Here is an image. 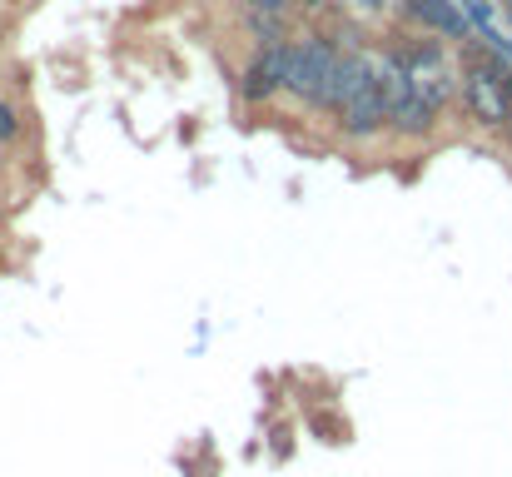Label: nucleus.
I'll list each match as a JSON object with an SVG mask.
<instances>
[{"label": "nucleus", "instance_id": "11", "mask_svg": "<svg viewBox=\"0 0 512 477\" xmlns=\"http://www.w3.org/2000/svg\"><path fill=\"white\" fill-rule=\"evenodd\" d=\"M353 15H363V20H383V15H393L403 0H343Z\"/></svg>", "mask_w": 512, "mask_h": 477}, {"label": "nucleus", "instance_id": "10", "mask_svg": "<svg viewBox=\"0 0 512 477\" xmlns=\"http://www.w3.org/2000/svg\"><path fill=\"white\" fill-rule=\"evenodd\" d=\"M25 135V120H20V110L10 105V100H0V145H15Z\"/></svg>", "mask_w": 512, "mask_h": 477}, {"label": "nucleus", "instance_id": "2", "mask_svg": "<svg viewBox=\"0 0 512 477\" xmlns=\"http://www.w3.org/2000/svg\"><path fill=\"white\" fill-rule=\"evenodd\" d=\"M458 105H463V115L478 125V130H503L508 135L512 125V100L508 90H503V80H498V50H478V45H468L463 50V90H458Z\"/></svg>", "mask_w": 512, "mask_h": 477}, {"label": "nucleus", "instance_id": "4", "mask_svg": "<svg viewBox=\"0 0 512 477\" xmlns=\"http://www.w3.org/2000/svg\"><path fill=\"white\" fill-rule=\"evenodd\" d=\"M373 75H378V55H368L363 45L343 50L339 65H334V75L324 80V90H319V100H314V115H329V120H334V115H339L343 105H348Z\"/></svg>", "mask_w": 512, "mask_h": 477}, {"label": "nucleus", "instance_id": "7", "mask_svg": "<svg viewBox=\"0 0 512 477\" xmlns=\"http://www.w3.org/2000/svg\"><path fill=\"white\" fill-rule=\"evenodd\" d=\"M398 10H403L408 25H418V30L438 35V40H463L468 45V35H473V20L463 15L458 0H403Z\"/></svg>", "mask_w": 512, "mask_h": 477}, {"label": "nucleus", "instance_id": "6", "mask_svg": "<svg viewBox=\"0 0 512 477\" xmlns=\"http://www.w3.org/2000/svg\"><path fill=\"white\" fill-rule=\"evenodd\" d=\"M279 95H284V45H264L239 70V100L244 105H269Z\"/></svg>", "mask_w": 512, "mask_h": 477}, {"label": "nucleus", "instance_id": "13", "mask_svg": "<svg viewBox=\"0 0 512 477\" xmlns=\"http://www.w3.org/2000/svg\"><path fill=\"white\" fill-rule=\"evenodd\" d=\"M299 5H304V10H329L334 0H299Z\"/></svg>", "mask_w": 512, "mask_h": 477}, {"label": "nucleus", "instance_id": "15", "mask_svg": "<svg viewBox=\"0 0 512 477\" xmlns=\"http://www.w3.org/2000/svg\"><path fill=\"white\" fill-rule=\"evenodd\" d=\"M508 135H512V125H508Z\"/></svg>", "mask_w": 512, "mask_h": 477}, {"label": "nucleus", "instance_id": "9", "mask_svg": "<svg viewBox=\"0 0 512 477\" xmlns=\"http://www.w3.org/2000/svg\"><path fill=\"white\" fill-rule=\"evenodd\" d=\"M244 30L254 35V50H264V45H289V40L299 35L294 20L279 15V10H244Z\"/></svg>", "mask_w": 512, "mask_h": 477}, {"label": "nucleus", "instance_id": "1", "mask_svg": "<svg viewBox=\"0 0 512 477\" xmlns=\"http://www.w3.org/2000/svg\"><path fill=\"white\" fill-rule=\"evenodd\" d=\"M388 55L403 65V75H408L413 95H418V100H428L438 115H443L448 105H458L463 65H453V55L443 50V40H403V45H393Z\"/></svg>", "mask_w": 512, "mask_h": 477}, {"label": "nucleus", "instance_id": "12", "mask_svg": "<svg viewBox=\"0 0 512 477\" xmlns=\"http://www.w3.org/2000/svg\"><path fill=\"white\" fill-rule=\"evenodd\" d=\"M239 5H244V10H279V15H289L299 0H239Z\"/></svg>", "mask_w": 512, "mask_h": 477}, {"label": "nucleus", "instance_id": "8", "mask_svg": "<svg viewBox=\"0 0 512 477\" xmlns=\"http://www.w3.org/2000/svg\"><path fill=\"white\" fill-rule=\"evenodd\" d=\"M433 130H438V110L418 95H408L403 105L388 110V135H398V140H433Z\"/></svg>", "mask_w": 512, "mask_h": 477}, {"label": "nucleus", "instance_id": "14", "mask_svg": "<svg viewBox=\"0 0 512 477\" xmlns=\"http://www.w3.org/2000/svg\"><path fill=\"white\" fill-rule=\"evenodd\" d=\"M498 5H503V10H512V0H498Z\"/></svg>", "mask_w": 512, "mask_h": 477}, {"label": "nucleus", "instance_id": "5", "mask_svg": "<svg viewBox=\"0 0 512 477\" xmlns=\"http://www.w3.org/2000/svg\"><path fill=\"white\" fill-rule=\"evenodd\" d=\"M334 130H339L343 140H353V145H368V140L388 135V100L378 90V75L334 115Z\"/></svg>", "mask_w": 512, "mask_h": 477}, {"label": "nucleus", "instance_id": "3", "mask_svg": "<svg viewBox=\"0 0 512 477\" xmlns=\"http://www.w3.org/2000/svg\"><path fill=\"white\" fill-rule=\"evenodd\" d=\"M339 55H343L339 35H329V30H299V35L284 45V95H289L294 105L314 110V100H319L324 80L334 75Z\"/></svg>", "mask_w": 512, "mask_h": 477}]
</instances>
